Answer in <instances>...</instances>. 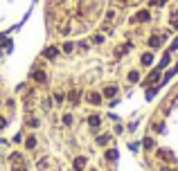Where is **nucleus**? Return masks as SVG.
I'll return each mask as SVG.
<instances>
[{
    "label": "nucleus",
    "instance_id": "nucleus-4",
    "mask_svg": "<svg viewBox=\"0 0 178 171\" xmlns=\"http://www.w3.org/2000/svg\"><path fill=\"white\" fill-rule=\"evenodd\" d=\"M160 43H162V38H156V36L149 38V45H151V47H160Z\"/></svg>",
    "mask_w": 178,
    "mask_h": 171
},
{
    "label": "nucleus",
    "instance_id": "nucleus-3",
    "mask_svg": "<svg viewBox=\"0 0 178 171\" xmlns=\"http://www.w3.org/2000/svg\"><path fill=\"white\" fill-rule=\"evenodd\" d=\"M88 101H90V104H99V101H102V97L97 95V92H90V95H88Z\"/></svg>",
    "mask_w": 178,
    "mask_h": 171
},
{
    "label": "nucleus",
    "instance_id": "nucleus-12",
    "mask_svg": "<svg viewBox=\"0 0 178 171\" xmlns=\"http://www.w3.org/2000/svg\"><path fill=\"white\" fill-rule=\"evenodd\" d=\"M108 140H111L108 135H102V137H97V144H102V146H104V144H106Z\"/></svg>",
    "mask_w": 178,
    "mask_h": 171
},
{
    "label": "nucleus",
    "instance_id": "nucleus-16",
    "mask_svg": "<svg viewBox=\"0 0 178 171\" xmlns=\"http://www.w3.org/2000/svg\"><path fill=\"white\" fill-rule=\"evenodd\" d=\"M63 124H72V117L70 115H63Z\"/></svg>",
    "mask_w": 178,
    "mask_h": 171
},
{
    "label": "nucleus",
    "instance_id": "nucleus-17",
    "mask_svg": "<svg viewBox=\"0 0 178 171\" xmlns=\"http://www.w3.org/2000/svg\"><path fill=\"white\" fill-rule=\"evenodd\" d=\"M63 52H72V43H66V45H63Z\"/></svg>",
    "mask_w": 178,
    "mask_h": 171
},
{
    "label": "nucleus",
    "instance_id": "nucleus-9",
    "mask_svg": "<svg viewBox=\"0 0 178 171\" xmlns=\"http://www.w3.org/2000/svg\"><path fill=\"white\" fill-rule=\"evenodd\" d=\"M135 18H137V20H142V23H144V20H149V11H140V14H137Z\"/></svg>",
    "mask_w": 178,
    "mask_h": 171
},
{
    "label": "nucleus",
    "instance_id": "nucleus-13",
    "mask_svg": "<svg viewBox=\"0 0 178 171\" xmlns=\"http://www.w3.org/2000/svg\"><path fill=\"white\" fill-rule=\"evenodd\" d=\"M158 156L165 158V160H171V153H169V151H158Z\"/></svg>",
    "mask_w": 178,
    "mask_h": 171
},
{
    "label": "nucleus",
    "instance_id": "nucleus-15",
    "mask_svg": "<svg viewBox=\"0 0 178 171\" xmlns=\"http://www.w3.org/2000/svg\"><path fill=\"white\" fill-rule=\"evenodd\" d=\"M11 162H16V164H18V162H21V156H18V153H14V156H11Z\"/></svg>",
    "mask_w": 178,
    "mask_h": 171
},
{
    "label": "nucleus",
    "instance_id": "nucleus-14",
    "mask_svg": "<svg viewBox=\"0 0 178 171\" xmlns=\"http://www.w3.org/2000/svg\"><path fill=\"white\" fill-rule=\"evenodd\" d=\"M34 79H36V81H41V83H43V81H45V74H43V72H34Z\"/></svg>",
    "mask_w": 178,
    "mask_h": 171
},
{
    "label": "nucleus",
    "instance_id": "nucleus-10",
    "mask_svg": "<svg viewBox=\"0 0 178 171\" xmlns=\"http://www.w3.org/2000/svg\"><path fill=\"white\" fill-rule=\"evenodd\" d=\"M151 61H153L151 54H144V56H142V63H144V66H151Z\"/></svg>",
    "mask_w": 178,
    "mask_h": 171
},
{
    "label": "nucleus",
    "instance_id": "nucleus-6",
    "mask_svg": "<svg viewBox=\"0 0 178 171\" xmlns=\"http://www.w3.org/2000/svg\"><path fill=\"white\" fill-rule=\"evenodd\" d=\"M88 124H90L92 128H97V126H99V117H97V115H92L90 119H88Z\"/></svg>",
    "mask_w": 178,
    "mask_h": 171
},
{
    "label": "nucleus",
    "instance_id": "nucleus-1",
    "mask_svg": "<svg viewBox=\"0 0 178 171\" xmlns=\"http://www.w3.org/2000/svg\"><path fill=\"white\" fill-rule=\"evenodd\" d=\"M83 167H86V158L79 156V158L75 160V171H83Z\"/></svg>",
    "mask_w": 178,
    "mask_h": 171
},
{
    "label": "nucleus",
    "instance_id": "nucleus-8",
    "mask_svg": "<svg viewBox=\"0 0 178 171\" xmlns=\"http://www.w3.org/2000/svg\"><path fill=\"white\" fill-rule=\"evenodd\" d=\"M106 160H117V151H113V149H111V151H106Z\"/></svg>",
    "mask_w": 178,
    "mask_h": 171
},
{
    "label": "nucleus",
    "instance_id": "nucleus-2",
    "mask_svg": "<svg viewBox=\"0 0 178 171\" xmlns=\"http://www.w3.org/2000/svg\"><path fill=\"white\" fill-rule=\"evenodd\" d=\"M115 92H117L115 86H108V88H104V97H115Z\"/></svg>",
    "mask_w": 178,
    "mask_h": 171
},
{
    "label": "nucleus",
    "instance_id": "nucleus-18",
    "mask_svg": "<svg viewBox=\"0 0 178 171\" xmlns=\"http://www.w3.org/2000/svg\"><path fill=\"white\" fill-rule=\"evenodd\" d=\"M16 171H25V169H23V167H18V169H16Z\"/></svg>",
    "mask_w": 178,
    "mask_h": 171
},
{
    "label": "nucleus",
    "instance_id": "nucleus-7",
    "mask_svg": "<svg viewBox=\"0 0 178 171\" xmlns=\"http://www.w3.org/2000/svg\"><path fill=\"white\" fill-rule=\"evenodd\" d=\"M25 146H27V149H34V146H36V140H34V137H27V140H25Z\"/></svg>",
    "mask_w": 178,
    "mask_h": 171
},
{
    "label": "nucleus",
    "instance_id": "nucleus-11",
    "mask_svg": "<svg viewBox=\"0 0 178 171\" xmlns=\"http://www.w3.org/2000/svg\"><path fill=\"white\" fill-rule=\"evenodd\" d=\"M137 79H140V74H137V72H135V70H133V72H131V74H129V81H131V83H135V81H137Z\"/></svg>",
    "mask_w": 178,
    "mask_h": 171
},
{
    "label": "nucleus",
    "instance_id": "nucleus-5",
    "mask_svg": "<svg viewBox=\"0 0 178 171\" xmlns=\"http://www.w3.org/2000/svg\"><path fill=\"white\" fill-rule=\"evenodd\" d=\"M43 54H45L47 59H54V56H56V50H54V47H47V50L43 52Z\"/></svg>",
    "mask_w": 178,
    "mask_h": 171
}]
</instances>
